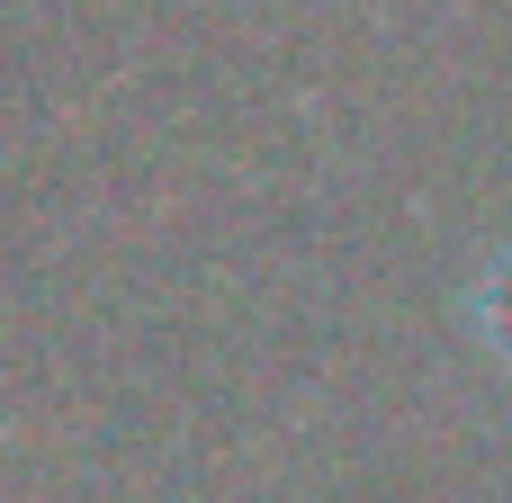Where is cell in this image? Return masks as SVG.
Masks as SVG:
<instances>
[{"label": "cell", "mask_w": 512, "mask_h": 503, "mask_svg": "<svg viewBox=\"0 0 512 503\" xmlns=\"http://www.w3.org/2000/svg\"><path fill=\"white\" fill-rule=\"evenodd\" d=\"M477 333H486V351L512 369V252L477 279Z\"/></svg>", "instance_id": "obj_1"}]
</instances>
